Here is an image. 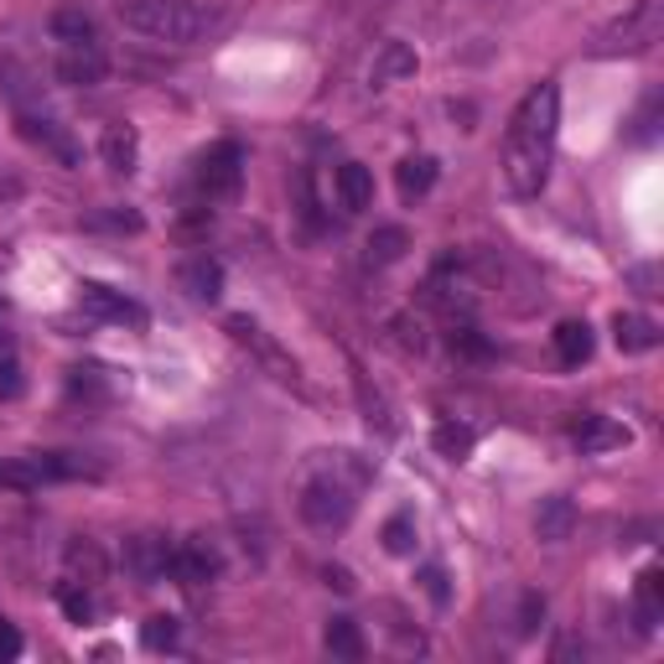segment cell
Here are the masks:
<instances>
[{
    "mask_svg": "<svg viewBox=\"0 0 664 664\" xmlns=\"http://www.w3.org/2000/svg\"><path fill=\"white\" fill-rule=\"evenodd\" d=\"M556 130H561V94L556 84H535L504 130V182L514 198H540V188L550 182Z\"/></svg>",
    "mask_w": 664,
    "mask_h": 664,
    "instance_id": "cell-1",
    "label": "cell"
},
{
    "mask_svg": "<svg viewBox=\"0 0 664 664\" xmlns=\"http://www.w3.org/2000/svg\"><path fill=\"white\" fill-rule=\"evenodd\" d=\"M369 483V462L354 457V452H317V467L302 483V498L296 509L312 529H342L358 509V494Z\"/></svg>",
    "mask_w": 664,
    "mask_h": 664,
    "instance_id": "cell-2",
    "label": "cell"
},
{
    "mask_svg": "<svg viewBox=\"0 0 664 664\" xmlns=\"http://www.w3.org/2000/svg\"><path fill=\"white\" fill-rule=\"evenodd\" d=\"M119 27L161 48H198L219 32V11L203 0H119Z\"/></svg>",
    "mask_w": 664,
    "mask_h": 664,
    "instance_id": "cell-3",
    "label": "cell"
},
{
    "mask_svg": "<svg viewBox=\"0 0 664 664\" xmlns=\"http://www.w3.org/2000/svg\"><path fill=\"white\" fill-rule=\"evenodd\" d=\"M664 36V0H639L592 36V57H639Z\"/></svg>",
    "mask_w": 664,
    "mask_h": 664,
    "instance_id": "cell-4",
    "label": "cell"
},
{
    "mask_svg": "<svg viewBox=\"0 0 664 664\" xmlns=\"http://www.w3.org/2000/svg\"><path fill=\"white\" fill-rule=\"evenodd\" d=\"M223 327H229V338H234L239 348H250V354L260 358V369H265L271 379H281V384H302V369H296V358H291L286 348H281V342H275L260 323H250V317H229Z\"/></svg>",
    "mask_w": 664,
    "mask_h": 664,
    "instance_id": "cell-5",
    "label": "cell"
},
{
    "mask_svg": "<svg viewBox=\"0 0 664 664\" xmlns=\"http://www.w3.org/2000/svg\"><path fill=\"white\" fill-rule=\"evenodd\" d=\"M239 182H244V151H239L234 140H219V146H208L198 156V188H203L208 203L213 198H234Z\"/></svg>",
    "mask_w": 664,
    "mask_h": 664,
    "instance_id": "cell-6",
    "label": "cell"
},
{
    "mask_svg": "<svg viewBox=\"0 0 664 664\" xmlns=\"http://www.w3.org/2000/svg\"><path fill=\"white\" fill-rule=\"evenodd\" d=\"M223 571V556L213 540L203 535H192V540H177L171 546V561H167V577L182 581V587H203V581H219Z\"/></svg>",
    "mask_w": 664,
    "mask_h": 664,
    "instance_id": "cell-7",
    "label": "cell"
},
{
    "mask_svg": "<svg viewBox=\"0 0 664 664\" xmlns=\"http://www.w3.org/2000/svg\"><path fill=\"white\" fill-rule=\"evenodd\" d=\"M421 302L442 312L446 323H473V312H477V291H473V281H462V275L436 271V275L426 281V291H421Z\"/></svg>",
    "mask_w": 664,
    "mask_h": 664,
    "instance_id": "cell-8",
    "label": "cell"
},
{
    "mask_svg": "<svg viewBox=\"0 0 664 664\" xmlns=\"http://www.w3.org/2000/svg\"><path fill=\"white\" fill-rule=\"evenodd\" d=\"M78 307H84L88 317H99V323L146 327V307H140V302H130L125 291L99 286V281H84V286H78Z\"/></svg>",
    "mask_w": 664,
    "mask_h": 664,
    "instance_id": "cell-9",
    "label": "cell"
},
{
    "mask_svg": "<svg viewBox=\"0 0 664 664\" xmlns=\"http://www.w3.org/2000/svg\"><path fill=\"white\" fill-rule=\"evenodd\" d=\"M57 84H73V88H88L99 84L109 73V57H104L99 42H78V48H57Z\"/></svg>",
    "mask_w": 664,
    "mask_h": 664,
    "instance_id": "cell-10",
    "label": "cell"
},
{
    "mask_svg": "<svg viewBox=\"0 0 664 664\" xmlns=\"http://www.w3.org/2000/svg\"><path fill=\"white\" fill-rule=\"evenodd\" d=\"M177 281H182V291H188L192 302H203V307H213L223 296V265L213 255H188L177 265Z\"/></svg>",
    "mask_w": 664,
    "mask_h": 664,
    "instance_id": "cell-11",
    "label": "cell"
},
{
    "mask_svg": "<svg viewBox=\"0 0 664 664\" xmlns=\"http://www.w3.org/2000/svg\"><path fill=\"white\" fill-rule=\"evenodd\" d=\"M99 156H104V167H109V171L130 177V171H136V161H140V136H136V125H125V119L104 125Z\"/></svg>",
    "mask_w": 664,
    "mask_h": 664,
    "instance_id": "cell-12",
    "label": "cell"
},
{
    "mask_svg": "<svg viewBox=\"0 0 664 664\" xmlns=\"http://www.w3.org/2000/svg\"><path fill=\"white\" fill-rule=\"evenodd\" d=\"M171 546H177V540H167V535H136V540L125 546V566H130V571H136L140 581L167 577Z\"/></svg>",
    "mask_w": 664,
    "mask_h": 664,
    "instance_id": "cell-13",
    "label": "cell"
},
{
    "mask_svg": "<svg viewBox=\"0 0 664 664\" xmlns=\"http://www.w3.org/2000/svg\"><path fill=\"white\" fill-rule=\"evenodd\" d=\"M42 483H57L52 457H0V488L6 494H32Z\"/></svg>",
    "mask_w": 664,
    "mask_h": 664,
    "instance_id": "cell-14",
    "label": "cell"
},
{
    "mask_svg": "<svg viewBox=\"0 0 664 664\" xmlns=\"http://www.w3.org/2000/svg\"><path fill=\"white\" fill-rule=\"evenodd\" d=\"M633 431L623 426V421H613V415H581L577 426V446L587 452V457H597V452H618V446H629Z\"/></svg>",
    "mask_w": 664,
    "mask_h": 664,
    "instance_id": "cell-15",
    "label": "cell"
},
{
    "mask_svg": "<svg viewBox=\"0 0 664 664\" xmlns=\"http://www.w3.org/2000/svg\"><path fill=\"white\" fill-rule=\"evenodd\" d=\"M660 618H664V571L649 566L639 587H633V623H639V633H654Z\"/></svg>",
    "mask_w": 664,
    "mask_h": 664,
    "instance_id": "cell-16",
    "label": "cell"
},
{
    "mask_svg": "<svg viewBox=\"0 0 664 664\" xmlns=\"http://www.w3.org/2000/svg\"><path fill=\"white\" fill-rule=\"evenodd\" d=\"M571 529H577V504H571L566 494L546 498L540 514H535V535H540L546 546H561V540H571Z\"/></svg>",
    "mask_w": 664,
    "mask_h": 664,
    "instance_id": "cell-17",
    "label": "cell"
},
{
    "mask_svg": "<svg viewBox=\"0 0 664 664\" xmlns=\"http://www.w3.org/2000/svg\"><path fill=\"white\" fill-rule=\"evenodd\" d=\"M613 338L623 354H649V348H660V323L644 317V312H618L613 317Z\"/></svg>",
    "mask_w": 664,
    "mask_h": 664,
    "instance_id": "cell-18",
    "label": "cell"
},
{
    "mask_svg": "<svg viewBox=\"0 0 664 664\" xmlns=\"http://www.w3.org/2000/svg\"><path fill=\"white\" fill-rule=\"evenodd\" d=\"M63 566H68V581H84V587H99L109 577V561H104V550L94 540H68Z\"/></svg>",
    "mask_w": 664,
    "mask_h": 664,
    "instance_id": "cell-19",
    "label": "cell"
},
{
    "mask_svg": "<svg viewBox=\"0 0 664 664\" xmlns=\"http://www.w3.org/2000/svg\"><path fill=\"white\" fill-rule=\"evenodd\" d=\"M410 73H415V48H410V42H384L375 68H369V84L390 88V84H400V78H410Z\"/></svg>",
    "mask_w": 664,
    "mask_h": 664,
    "instance_id": "cell-20",
    "label": "cell"
},
{
    "mask_svg": "<svg viewBox=\"0 0 664 664\" xmlns=\"http://www.w3.org/2000/svg\"><path fill=\"white\" fill-rule=\"evenodd\" d=\"M48 32L57 48H78V42H99V32H94V17L88 11H78V6H63V11H52Z\"/></svg>",
    "mask_w": 664,
    "mask_h": 664,
    "instance_id": "cell-21",
    "label": "cell"
},
{
    "mask_svg": "<svg viewBox=\"0 0 664 664\" xmlns=\"http://www.w3.org/2000/svg\"><path fill=\"white\" fill-rule=\"evenodd\" d=\"M394 182H400V198H426L436 188V156H405L400 167H394Z\"/></svg>",
    "mask_w": 664,
    "mask_h": 664,
    "instance_id": "cell-22",
    "label": "cell"
},
{
    "mask_svg": "<svg viewBox=\"0 0 664 664\" xmlns=\"http://www.w3.org/2000/svg\"><path fill=\"white\" fill-rule=\"evenodd\" d=\"M338 198L348 213H363V208L375 203V177H369V167H358V161L338 167Z\"/></svg>",
    "mask_w": 664,
    "mask_h": 664,
    "instance_id": "cell-23",
    "label": "cell"
},
{
    "mask_svg": "<svg viewBox=\"0 0 664 664\" xmlns=\"http://www.w3.org/2000/svg\"><path fill=\"white\" fill-rule=\"evenodd\" d=\"M592 348H597V338H592V327L587 323H561L556 327V354H561V363H587L592 358Z\"/></svg>",
    "mask_w": 664,
    "mask_h": 664,
    "instance_id": "cell-24",
    "label": "cell"
},
{
    "mask_svg": "<svg viewBox=\"0 0 664 664\" xmlns=\"http://www.w3.org/2000/svg\"><path fill=\"white\" fill-rule=\"evenodd\" d=\"M431 446H436L446 462H462L477 446V431L467 426V421H442V426L431 431Z\"/></svg>",
    "mask_w": 664,
    "mask_h": 664,
    "instance_id": "cell-25",
    "label": "cell"
},
{
    "mask_svg": "<svg viewBox=\"0 0 664 664\" xmlns=\"http://www.w3.org/2000/svg\"><path fill=\"white\" fill-rule=\"evenodd\" d=\"M323 644H327V654H338V660H363V633H358L354 618H333Z\"/></svg>",
    "mask_w": 664,
    "mask_h": 664,
    "instance_id": "cell-26",
    "label": "cell"
},
{
    "mask_svg": "<svg viewBox=\"0 0 664 664\" xmlns=\"http://www.w3.org/2000/svg\"><path fill=\"white\" fill-rule=\"evenodd\" d=\"M405 250H410V234L400 229V223H390V229H375V234H369V260H375V265H394Z\"/></svg>",
    "mask_w": 664,
    "mask_h": 664,
    "instance_id": "cell-27",
    "label": "cell"
},
{
    "mask_svg": "<svg viewBox=\"0 0 664 664\" xmlns=\"http://www.w3.org/2000/svg\"><path fill=\"white\" fill-rule=\"evenodd\" d=\"M21 136L36 140V146H48V151H57L63 161H78V151H73V146H68L63 136H57V130H52V119H32V115H21Z\"/></svg>",
    "mask_w": 664,
    "mask_h": 664,
    "instance_id": "cell-28",
    "label": "cell"
},
{
    "mask_svg": "<svg viewBox=\"0 0 664 664\" xmlns=\"http://www.w3.org/2000/svg\"><path fill=\"white\" fill-rule=\"evenodd\" d=\"M354 390H358V405H363V421H369L375 431H394L390 405H384V394L369 390V379H363V375H354Z\"/></svg>",
    "mask_w": 664,
    "mask_h": 664,
    "instance_id": "cell-29",
    "label": "cell"
},
{
    "mask_svg": "<svg viewBox=\"0 0 664 664\" xmlns=\"http://www.w3.org/2000/svg\"><path fill=\"white\" fill-rule=\"evenodd\" d=\"M140 644L151 649V654H167V649H177V618H167V613L146 618V629H140Z\"/></svg>",
    "mask_w": 664,
    "mask_h": 664,
    "instance_id": "cell-30",
    "label": "cell"
},
{
    "mask_svg": "<svg viewBox=\"0 0 664 664\" xmlns=\"http://www.w3.org/2000/svg\"><path fill=\"white\" fill-rule=\"evenodd\" d=\"M390 338L400 354H426V327H421V317H410V312L390 323Z\"/></svg>",
    "mask_w": 664,
    "mask_h": 664,
    "instance_id": "cell-31",
    "label": "cell"
},
{
    "mask_svg": "<svg viewBox=\"0 0 664 664\" xmlns=\"http://www.w3.org/2000/svg\"><path fill=\"white\" fill-rule=\"evenodd\" d=\"M88 229H109V234H140V213L130 208H104V213H88Z\"/></svg>",
    "mask_w": 664,
    "mask_h": 664,
    "instance_id": "cell-32",
    "label": "cell"
},
{
    "mask_svg": "<svg viewBox=\"0 0 664 664\" xmlns=\"http://www.w3.org/2000/svg\"><path fill=\"white\" fill-rule=\"evenodd\" d=\"M452 354H462V358H488L494 348H488V338H483L473 323H452Z\"/></svg>",
    "mask_w": 664,
    "mask_h": 664,
    "instance_id": "cell-33",
    "label": "cell"
},
{
    "mask_svg": "<svg viewBox=\"0 0 664 664\" xmlns=\"http://www.w3.org/2000/svg\"><path fill=\"white\" fill-rule=\"evenodd\" d=\"M57 602H63V613H68L73 623H88V618H94V602H88L84 581H63V587H57Z\"/></svg>",
    "mask_w": 664,
    "mask_h": 664,
    "instance_id": "cell-34",
    "label": "cell"
},
{
    "mask_svg": "<svg viewBox=\"0 0 664 664\" xmlns=\"http://www.w3.org/2000/svg\"><path fill=\"white\" fill-rule=\"evenodd\" d=\"M410 546H415V525H410L405 514H394L390 525H384V550H390V556H405Z\"/></svg>",
    "mask_w": 664,
    "mask_h": 664,
    "instance_id": "cell-35",
    "label": "cell"
},
{
    "mask_svg": "<svg viewBox=\"0 0 664 664\" xmlns=\"http://www.w3.org/2000/svg\"><path fill=\"white\" fill-rule=\"evenodd\" d=\"M68 390L73 394H104L99 369H68Z\"/></svg>",
    "mask_w": 664,
    "mask_h": 664,
    "instance_id": "cell-36",
    "label": "cell"
},
{
    "mask_svg": "<svg viewBox=\"0 0 664 664\" xmlns=\"http://www.w3.org/2000/svg\"><path fill=\"white\" fill-rule=\"evenodd\" d=\"M21 394V369L17 358H0V400H17Z\"/></svg>",
    "mask_w": 664,
    "mask_h": 664,
    "instance_id": "cell-37",
    "label": "cell"
},
{
    "mask_svg": "<svg viewBox=\"0 0 664 664\" xmlns=\"http://www.w3.org/2000/svg\"><path fill=\"white\" fill-rule=\"evenodd\" d=\"M21 654V633H17V623H6L0 618V664H11Z\"/></svg>",
    "mask_w": 664,
    "mask_h": 664,
    "instance_id": "cell-38",
    "label": "cell"
},
{
    "mask_svg": "<svg viewBox=\"0 0 664 664\" xmlns=\"http://www.w3.org/2000/svg\"><path fill=\"white\" fill-rule=\"evenodd\" d=\"M629 281L644 291V296H660V271H654V265H629Z\"/></svg>",
    "mask_w": 664,
    "mask_h": 664,
    "instance_id": "cell-39",
    "label": "cell"
},
{
    "mask_svg": "<svg viewBox=\"0 0 664 664\" xmlns=\"http://www.w3.org/2000/svg\"><path fill=\"white\" fill-rule=\"evenodd\" d=\"M535 618H546V597H525V613H519V633H535Z\"/></svg>",
    "mask_w": 664,
    "mask_h": 664,
    "instance_id": "cell-40",
    "label": "cell"
},
{
    "mask_svg": "<svg viewBox=\"0 0 664 664\" xmlns=\"http://www.w3.org/2000/svg\"><path fill=\"white\" fill-rule=\"evenodd\" d=\"M421 581H426L431 602H446V577H442V566H426V571H421Z\"/></svg>",
    "mask_w": 664,
    "mask_h": 664,
    "instance_id": "cell-41",
    "label": "cell"
},
{
    "mask_svg": "<svg viewBox=\"0 0 664 664\" xmlns=\"http://www.w3.org/2000/svg\"><path fill=\"white\" fill-rule=\"evenodd\" d=\"M649 136H654V99L644 104V115L633 119V140H649Z\"/></svg>",
    "mask_w": 664,
    "mask_h": 664,
    "instance_id": "cell-42",
    "label": "cell"
},
{
    "mask_svg": "<svg viewBox=\"0 0 664 664\" xmlns=\"http://www.w3.org/2000/svg\"><path fill=\"white\" fill-rule=\"evenodd\" d=\"M327 581H333L338 592H354V577H348V571H327Z\"/></svg>",
    "mask_w": 664,
    "mask_h": 664,
    "instance_id": "cell-43",
    "label": "cell"
}]
</instances>
